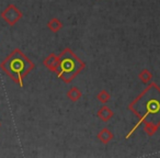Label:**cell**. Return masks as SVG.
Listing matches in <instances>:
<instances>
[{
    "mask_svg": "<svg viewBox=\"0 0 160 158\" xmlns=\"http://www.w3.org/2000/svg\"><path fill=\"white\" fill-rule=\"evenodd\" d=\"M0 126H1V123H0Z\"/></svg>",
    "mask_w": 160,
    "mask_h": 158,
    "instance_id": "5b68a950",
    "label": "cell"
},
{
    "mask_svg": "<svg viewBox=\"0 0 160 158\" xmlns=\"http://www.w3.org/2000/svg\"><path fill=\"white\" fill-rule=\"evenodd\" d=\"M1 18L6 21L9 25H14L21 18H22V13L20 10L16 7L14 5H9L2 12H1Z\"/></svg>",
    "mask_w": 160,
    "mask_h": 158,
    "instance_id": "3957f363",
    "label": "cell"
},
{
    "mask_svg": "<svg viewBox=\"0 0 160 158\" xmlns=\"http://www.w3.org/2000/svg\"><path fill=\"white\" fill-rule=\"evenodd\" d=\"M149 99H146L145 101V105L144 107V115L145 118L146 116H159L160 119V99L156 98H151V97H148Z\"/></svg>",
    "mask_w": 160,
    "mask_h": 158,
    "instance_id": "277c9868",
    "label": "cell"
},
{
    "mask_svg": "<svg viewBox=\"0 0 160 158\" xmlns=\"http://www.w3.org/2000/svg\"><path fill=\"white\" fill-rule=\"evenodd\" d=\"M81 67V63L71 54H64L58 66V76L64 80L69 81Z\"/></svg>",
    "mask_w": 160,
    "mask_h": 158,
    "instance_id": "7a4b0ae2",
    "label": "cell"
},
{
    "mask_svg": "<svg viewBox=\"0 0 160 158\" xmlns=\"http://www.w3.org/2000/svg\"><path fill=\"white\" fill-rule=\"evenodd\" d=\"M34 65L20 49H14L0 63V69L19 86H23V78L33 69Z\"/></svg>",
    "mask_w": 160,
    "mask_h": 158,
    "instance_id": "6da1fadb",
    "label": "cell"
}]
</instances>
